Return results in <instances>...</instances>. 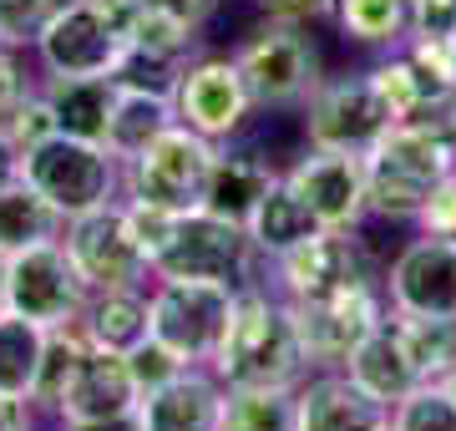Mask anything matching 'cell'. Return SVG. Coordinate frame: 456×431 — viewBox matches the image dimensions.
<instances>
[{"label":"cell","instance_id":"cell-36","mask_svg":"<svg viewBox=\"0 0 456 431\" xmlns=\"http://www.w3.org/2000/svg\"><path fill=\"white\" fill-rule=\"evenodd\" d=\"M401 127L426 133V137H436V142H446V148H456V82L436 86L426 102H416V107L401 117Z\"/></svg>","mask_w":456,"mask_h":431},{"label":"cell","instance_id":"cell-5","mask_svg":"<svg viewBox=\"0 0 456 431\" xmlns=\"http://www.w3.org/2000/svg\"><path fill=\"white\" fill-rule=\"evenodd\" d=\"M16 173L61 218H77L86 208H102V203L122 199V163L102 142H86V137L51 133L31 152H20Z\"/></svg>","mask_w":456,"mask_h":431},{"label":"cell","instance_id":"cell-26","mask_svg":"<svg viewBox=\"0 0 456 431\" xmlns=\"http://www.w3.org/2000/svg\"><path fill=\"white\" fill-rule=\"evenodd\" d=\"M61 229H66V218L20 173H11V178L0 183V254H20V249H31V244L61 239Z\"/></svg>","mask_w":456,"mask_h":431},{"label":"cell","instance_id":"cell-28","mask_svg":"<svg viewBox=\"0 0 456 431\" xmlns=\"http://www.w3.org/2000/svg\"><path fill=\"white\" fill-rule=\"evenodd\" d=\"M391 325L406 346L416 376L426 381H446L456 370V320H431V315H401L391 310Z\"/></svg>","mask_w":456,"mask_h":431},{"label":"cell","instance_id":"cell-47","mask_svg":"<svg viewBox=\"0 0 456 431\" xmlns=\"http://www.w3.org/2000/svg\"><path fill=\"white\" fill-rule=\"evenodd\" d=\"M446 51H452V82H456V31L446 36Z\"/></svg>","mask_w":456,"mask_h":431},{"label":"cell","instance_id":"cell-20","mask_svg":"<svg viewBox=\"0 0 456 431\" xmlns=\"http://www.w3.org/2000/svg\"><path fill=\"white\" fill-rule=\"evenodd\" d=\"M274 178H279V167L269 163L264 152L248 148V137L224 142L218 158H213L208 188H203V203H198V208H208V214L248 229V218H254V208L264 203V193L274 188Z\"/></svg>","mask_w":456,"mask_h":431},{"label":"cell","instance_id":"cell-3","mask_svg":"<svg viewBox=\"0 0 456 431\" xmlns=\"http://www.w3.org/2000/svg\"><path fill=\"white\" fill-rule=\"evenodd\" d=\"M137 0H66L36 36V67L41 77H112Z\"/></svg>","mask_w":456,"mask_h":431},{"label":"cell","instance_id":"cell-22","mask_svg":"<svg viewBox=\"0 0 456 431\" xmlns=\"http://www.w3.org/2000/svg\"><path fill=\"white\" fill-rule=\"evenodd\" d=\"M345 376H350L360 391H370L380 406H395L401 396H411V391L421 386V376H416V365H411L406 346H401V335H395V325H391V310H386V320L355 346V355L345 361Z\"/></svg>","mask_w":456,"mask_h":431},{"label":"cell","instance_id":"cell-1","mask_svg":"<svg viewBox=\"0 0 456 431\" xmlns=\"http://www.w3.org/2000/svg\"><path fill=\"white\" fill-rule=\"evenodd\" d=\"M208 370L224 386H299L310 376L299 330H294L289 299L274 295L264 280L239 284L228 330L213 350Z\"/></svg>","mask_w":456,"mask_h":431},{"label":"cell","instance_id":"cell-14","mask_svg":"<svg viewBox=\"0 0 456 431\" xmlns=\"http://www.w3.org/2000/svg\"><path fill=\"white\" fill-rule=\"evenodd\" d=\"M137 401H142V391L132 381L127 355L86 340L82 361H77V370L66 376L61 396H56L51 421H66V427H82V431H132Z\"/></svg>","mask_w":456,"mask_h":431},{"label":"cell","instance_id":"cell-9","mask_svg":"<svg viewBox=\"0 0 456 431\" xmlns=\"http://www.w3.org/2000/svg\"><path fill=\"white\" fill-rule=\"evenodd\" d=\"M233 284L208 280H152L147 284V325L152 340L178 350L188 365H208L233 315Z\"/></svg>","mask_w":456,"mask_h":431},{"label":"cell","instance_id":"cell-46","mask_svg":"<svg viewBox=\"0 0 456 431\" xmlns=\"http://www.w3.org/2000/svg\"><path fill=\"white\" fill-rule=\"evenodd\" d=\"M5 264H11V254H0V310H5Z\"/></svg>","mask_w":456,"mask_h":431},{"label":"cell","instance_id":"cell-21","mask_svg":"<svg viewBox=\"0 0 456 431\" xmlns=\"http://www.w3.org/2000/svg\"><path fill=\"white\" fill-rule=\"evenodd\" d=\"M117 92H122L117 77H41V97L56 117V133L86 142H107Z\"/></svg>","mask_w":456,"mask_h":431},{"label":"cell","instance_id":"cell-15","mask_svg":"<svg viewBox=\"0 0 456 431\" xmlns=\"http://www.w3.org/2000/svg\"><path fill=\"white\" fill-rule=\"evenodd\" d=\"M86 299H92V289L71 269L61 239H46V244L11 254V264H5V310L11 315H26L41 330H56V325L82 320Z\"/></svg>","mask_w":456,"mask_h":431},{"label":"cell","instance_id":"cell-6","mask_svg":"<svg viewBox=\"0 0 456 431\" xmlns=\"http://www.w3.org/2000/svg\"><path fill=\"white\" fill-rule=\"evenodd\" d=\"M259 274V254L244 224L208 214V208H188L178 214L167 244L152 259V280H208V284H248Z\"/></svg>","mask_w":456,"mask_h":431},{"label":"cell","instance_id":"cell-13","mask_svg":"<svg viewBox=\"0 0 456 431\" xmlns=\"http://www.w3.org/2000/svg\"><path fill=\"white\" fill-rule=\"evenodd\" d=\"M386 289L375 284H355L325 299H299L289 305L294 330H299V350L310 370H345V361L355 355V346L386 320Z\"/></svg>","mask_w":456,"mask_h":431},{"label":"cell","instance_id":"cell-45","mask_svg":"<svg viewBox=\"0 0 456 431\" xmlns=\"http://www.w3.org/2000/svg\"><path fill=\"white\" fill-rule=\"evenodd\" d=\"M11 173H16V158H11V152H5V142H0V183L11 178Z\"/></svg>","mask_w":456,"mask_h":431},{"label":"cell","instance_id":"cell-17","mask_svg":"<svg viewBox=\"0 0 456 431\" xmlns=\"http://www.w3.org/2000/svg\"><path fill=\"white\" fill-rule=\"evenodd\" d=\"M386 305L401 315L456 320V244L452 239H411L380 274Z\"/></svg>","mask_w":456,"mask_h":431},{"label":"cell","instance_id":"cell-39","mask_svg":"<svg viewBox=\"0 0 456 431\" xmlns=\"http://www.w3.org/2000/svg\"><path fill=\"white\" fill-rule=\"evenodd\" d=\"M416 229H421L426 239H452L456 244V167L431 188V199H426L421 214H416Z\"/></svg>","mask_w":456,"mask_h":431},{"label":"cell","instance_id":"cell-16","mask_svg":"<svg viewBox=\"0 0 456 431\" xmlns=\"http://www.w3.org/2000/svg\"><path fill=\"white\" fill-rule=\"evenodd\" d=\"M279 173L305 199V208L314 214L320 229H360L370 218V203H365V152L305 148Z\"/></svg>","mask_w":456,"mask_h":431},{"label":"cell","instance_id":"cell-25","mask_svg":"<svg viewBox=\"0 0 456 431\" xmlns=\"http://www.w3.org/2000/svg\"><path fill=\"white\" fill-rule=\"evenodd\" d=\"M310 233H320V224H314L305 199H299L289 183H284V173H279L274 188L264 193V203L254 208V218H248L254 254H259V259H279V254H289L294 244H305Z\"/></svg>","mask_w":456,"mask_h":431},{"label":"cell","instance_id":"cell-19","mask_svg":"<svg viewBox=\"0 0 456 431\" xmlns=\"http://www.w3.org/2000/svg\"><path fill=\"white\" fill-rule=\"evenodd\" d=\"M391 406L360 391L345 370H310L294 386V431H380Z\"/></svg>","mask_w":456,"mask_h":431},{"label":"cell","instance_id":"cell-42","mask_svg":"<svg viewBox=\"0 0 456 431\" xmlns=\"http://www.w3.org/2000/svg\"><path fill=\"white\" fill-rule=\"evenodd\" d=\"M142 5L147 11H163V16H173V20H183V26L198 31V36H203V26L224 11V0H142Z\"/></svg>","mask_w":456,"mask_h":431},{"label":"cell","instance_id":"cell-49","mask_svg":"<svg viewBox=\"0 0 456 431\" xmlns=\"http://www.w3.org/2000/svg\"><path fill=\"white\" fill-rule=\"evenodd\" d=\"M41 431H82V427H66V421H46Z\"/></svg>","mask_w":456,"mask_h":431},{"label":"cell","instance_id":"cell-11","mask_svg":"<svg viewBox=\"0 0 456 431\" xmlns=\"http://www.w3.org/2000/svg\"><path fill=\"white\" fill-rule=\"evenodd\" d=\"M299 127H305V148L370 152L375 137L395 127V112L370 71H345L314 86V97L299 107Z\"/></svg>","mask_w":456,"mask_h":431},{"label":"cell","instance_id":"cell-41","mask_svg":"<svg viewBox=\"0 0 456 431\" xmlns=\"http://www.w3.org/2000/svg\"><path fill=\"white\" fill-rule=\"evenodd\" d=\"M36 86V77H26V67H20V56L11 46H0V122L16 112L20 102H26V92Z\"/></svg>","mask_w":456,"mask_h":431},{"label":"cell","instance_id":"cell-29","mask_svg":"<svg viewBox=\"0 0 456 431\" xmlns=\"http://www.w3.org/2000/svg\"><path fill=\"white\" fill-rule=\"evenodd\" d=\"M41 355H46V330H41L36 320H26V315L0 310V391H5V396L31 401Z\"/></svg>","mask_w":456,"mask_h":431},{"label":"cell","instance_id":"cell-7","mask_svg":"<svg viewBox=\"0 0 456 431\" xmlns=\"http://www.w3.org/2000/svg\"><path fill=\"white\" fill-rule=\"evenodd\" d=\"M254 280H264L274 295L299 305V299H325L340 289H355V284H375L380 274H375V259L360 229H320L305 244H294L289 254L259 259Z\"/></svg>","mask_w":456,"mask_h":431},{"label":"cell","instance_id":"cell-40","mask_svg":"<svg viewBox=\"0 0 456 431\" xmlns=\"http://www.w3.org/2000/svg\"><path fill=\"white\" fill-rule=\"evenodd\" d=\"M456 31V0H411V36L446 41Z\"/></svg>","mask_w":456,"mask_h":431},{"label":"cell","instance_id":"cell-24","mask_svg":"<svg viewBox=\"0 0 456 431\" xmlns=\"http://www.w3.org/2000/svg\"><path fill=\"white\" fill-rule=\"evenodd\" d=\"M330 20L345 46L375 51V56L411 41V0H335Z\"/></svg>","mask_w":456,"mask_h":431},{"label":"cell","instance_id":"cell-34","mask_svg":"<svg viewBox=\"0 0 456 431\" xmlns=\"http://www.w3.org/2000/svg\"><path fill=\"white\" fill-rule=\"evenodd\" d=\"M66 0H0V46L26 51L36 36L46 31V20L61 11Z\"/></svg>","mask_w":456,"mask_h":431},{"label":"cell","instance_id":"cell-18","mask_svg":"<svg viewBox=\"0 0 456 431\" xmlns=\"http://www.w3.org/2000/svg\"><path fill=\"white\" fill-rule=\"evenodd\" d=\"M224 391L208 365H188L137 401L132 431H224Z\"/></svg>","mask_w":456,"mask_h":431},{"label":"cell","instance_id":"cell-31","mask_svg":"<svg viewBox=\"0 0 456 431\" xmlns=\"http://www.w3.org/2000/svg\"><path fill=\"white\" fill-rule=\"evenodd\" d=\"M127 46L137 51H152V56H173V61H188L198 51V31H188L183 20L163 16V11H147L137 0V16L127 26Z\"/></svg>","mask_w":456,"mask_h":431},{"label":"cell","instance_id":"cell-32","mask_svg":"<svg viewBox=\"0 0 456 431\" xmlns=\"http://www.w3.org/2000/svg\"><path fill=\"white\" fill-rule=\"evenodd\" d=\"M386 427L391 431H456V406H452V396H446L441 381H426L411 396L395 401L391 416H386Z\"/></svg>","mask_w":456,"mask_h":431},{"label":"cell","instance_id":"cell-8","mask_svg":"<svg viewBox=\"0 0 456 431\" xmlns=\"http://www.w3.org/2000/svg\"><path fill=\"white\" fill-rule=\"evenodd\" d=\"M213 158H218V142H208L193 127L173 122L132 163H122V193L142 199V203H158V208H173V214H188V208L203 203Z\"/></svg>","mask_w":456,"mask_h":431},{"label":"cell","instance_id":"cell-30","mask_svg":"<svg viewBox=\"0 0 456 431\" xmlns=\"http://www.w3.org/2000/svg\"><path fill=\"white\" fill-rule=\"evenodd\" d=\"M224 431H294V386H228Z\"/></svg>","mask_w":456,"mask_h":431},{"label":"cell","instance_id":"cell-12","mask_svg":"<svg viewBox=\"0 0 456 431\" xmlns=\"http://www.w3.org/2000/svg\"><path fill=\"white\" fill-rule=\"evenodd\" d=\"M61 249H66L71 269L82 274V284L92 289V295H97V289L152 284V264H147V254L137 249V239H132L127 214H122V199L102 203V208H86V214H77V218H66Z\"/></svg>","mask_w":456,"mask_h":431},{"label":"cell","instance_id":"cell-2","mask_svg":"<svg viewBox=\"0 0 456 431\" xmlns=\"http://www.w3.org/2000/svg\"><path fill=\"white\" fill-rule=\"evenodd\" d=\"M233 61L244 71V86L259 112H299L325 82V56L314 46L310 26L264 16L254 31L233 46Z\"/></svg>","mask_w":456,"mask_h":431},{"label":"cell","instance_id":"cell-44","mask_svg":"<svg viewBox=\"0 0 456 431\" xmlns=\"http://www.w3.org/2000/svg\"><path fill=\"white\" fill-rule=\"evenodd\" d=\"M41 421L46 416L36 411L26 396H5L0 391V431H41Z\"/></svg>","mask_w":456,"mask_h":431},{"label":"cell","instance_id":"cell-4","mask_svg":"<svg viewBox=\"0 0 456 431\" xmlns=\"http://www.w3.org/2000/svg\"><path fill=\"white\" fill-rule=\"evenodd\" d=\"M452 167H456V148L395 122L391 133H380L370 142V152H365V203H370V218L416 224L421 203L431 199V188Z\"/></svg>","mask_w":456,"mask_h":431},{"label":"cell","instance_id":"cell-48","mask_svg":"<svg viewBox=\"0 0 456 431\" xmlns=\"http://www.w3.org/2000/svg\"><path fill=\"white\" fill-rule=\"evenodd\" d=\"M441 386H446V396H452V406H456V370H452V376H446Z\"/></svg>","mask_w":456,"mask_h":431},{"label":"cell","instance_id":"cell-37","mask_svg":"<svg viewBox=\"0 0 456 431\" xmlns=\"http://www.w3.org/2000/svg\"><path fill=\"white\" fill-rule=\"evenodd\" d=\"M127 370H132V381H137V391L147 396V391H158L163 381H173L178 370H188V361H183L178 350H167L163 340H152V335H147L142 346L127 350Z\"/></svg>","mask_w":456,"mask_h":431},{"label":"cell","instance_id":"cell-35","mask_svg":"<svg viewBox=\"0 0 456 431\" xmlns=\"http://www.w3.org/2000/svg\"><path fill=\"white\" fill-rule=\"evenodd\" d=\"M183 67H188V61H173V56H152V51L127 46L112 77L122 86H142V92H163V97H173V86H178Z\"/></svg>","mask_w":456,"mask_h":431},{"label":"cell","instance_id":"cell-10","mask_svg":"<svg viewBox=\"0 0 456 431\" xmlns=\"http://www.w3.org/2000/svg\"><path fill=\"white\" fill-rule=\"evenodd\" d=\"M173 112L183 127H193L208 142H239L254 127V97L244 86V71L233 61V51H193L183 67L178 86H173Z\"/></svg>","mask_w":456,"mask_h":431},{"label":"cell","instance_id":"cell-38","mask_svg":"<svg viewBox=\"0 0 456 431\" xmlns=\"http://www.w3.org/2000/svg\"><path fill=\"white\" fill-rule=\"evenodd\" d=\"M122 214H127V229H132V239H137V249H142L147 264H152V259H158V249L167 244L173 224H178V214H173V208H158V203L127 199V193H122Z\"/></svg>","mask_w":456,"mask_h":431},{"label":"cell","instance_id":"cell-33","mask_svg":"<svg viewBox=\"0 0 456 431\" xmlns=\"http://www.w3.org/2000/svg\"><path fill=\"white\" fill-rule=\"evenodd\" d=\"M51 133H56V117H51L46 97H41V82H36L31 92H26V102L0 122V142H5L11 158H20V152H31L36 142H46Z\"/></svg>","mask_w":456,"mask_h":431},{"label":"cell","instance_id":"cell-27","mask_svg":"<svg viewBox=\"0 0 456 431\" xmlns=\"http://www.w3.org/2000/svg\"><path fill=\"white\" fill-rule=\"evenodd\" d=\"M82 330L107 350L142 346L152 325H147V284H132V289H97L82 310Z\"/></svg>","mask_w":456,"mask_h":431},{"label":"cell","instance_id":"cell-43","mask_svg":"<svg viewBox=\"0 0 456 431\" xmlns=\"http://www.w3.org/2000/svg\"><path fill=\"white\" fill-rule=\"evenodd\" d=\"M264 16L274 20H294V26H320V20H330V5L335 0H254Z\"/></svg>","mask_w":456,"mask_h":431},{"label":"cell","instance_id":"cell-50","mask_svg":"<svg viewBox=\"0 0 456 431\" xmlns=\"http://www.w3.org/2000/svg\"><path fill=\"white\" fill-rule=\"evenodd\" d=\"M380 431H391V427H380Z\"/></svg>","mask_w":456,"mask_h":431},{"label":"cell","instance_id":"cell-23","mask_svg":"<svg viewBox=\"0 0 456 431\" xmlns=\"http://www.w3.org/2000/svg\"><path fill=\"white\" fill-rule=\"evenodd\" d=\"M117 86H122V82H117ZM173 122H178L173 97H163V92H142V86H122V92H117V107H112L107 142H102V148L112 152L117 163H132V158H137L152 137H163Z\"/></svg>","mask_w":456,"mask_h":431}]
</instances>
